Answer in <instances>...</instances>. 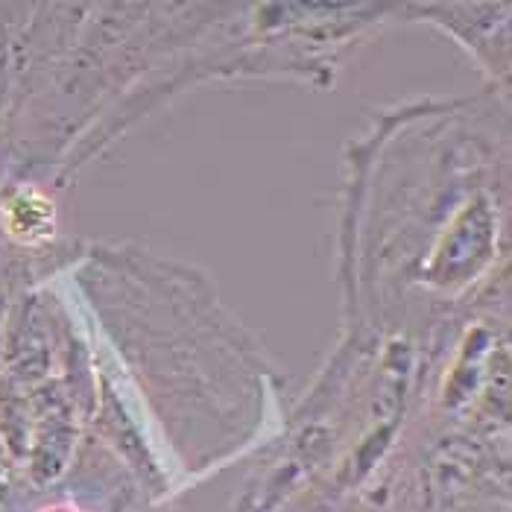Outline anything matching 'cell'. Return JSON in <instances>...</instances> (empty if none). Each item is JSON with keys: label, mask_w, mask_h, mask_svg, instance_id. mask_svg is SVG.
I'll return each mask as SVG.
<instances>
[{"label": "cell", "mask_w": 512, "mask_h": 512, "mask_svg": "<svg viewBox=\"0 0 512 512\" xmlns=\"http://www.w3.org/2000/svg\"><path fill=\"white\" fill-rule=\"evenodd\" d=\"M6 229L21 243H41L53 235V202L36 191H21L6 205Z\"/></svg>", "instance_id": "6da1fadb"}]
</instances>
